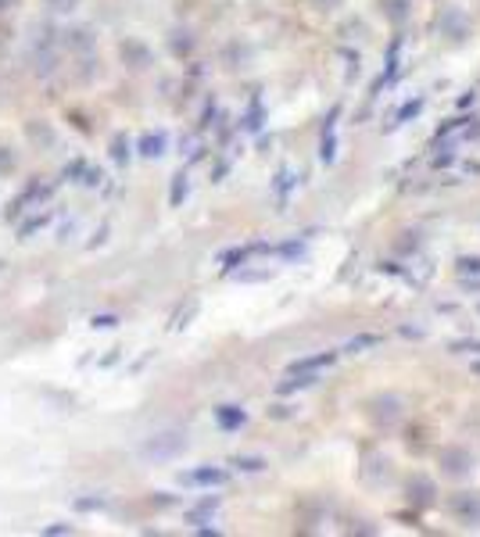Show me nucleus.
Wrapping results in <instances>:
<instances>
[{"instance_id": "f257e3e1", "label": "nucleus", "mask_w": 480, "mask_h": 537, "mask_svg": "<svg viewBox=\"0 0 480 537\" xmlns=\"http://www.w3.org/2000/svg\"><path fill=\"white\" fill-rule=\"evenodd\" d=\"M477 469H480V462L470 444L448 441L438 448V477L448 480V484H466V480L477 477Z\"/></svg>"}, {"instance_id": "f03ea898", "label": "nucleus", "mask_w": 480, "mask_h": 537, "mask_svg": "<svg viewBox=\"0 0 480 537\" xmlns=\"http://www.w3.org/2000/svg\"><path fill=\"white\" fill-rule=\"evenodd\" d=\"M362 412H366V419L377 430H395V427H402L405 416H409V401L398 391H377L362 401Z\"/></svg>"}, {"instance_id": "7ed1b4c3", "label": "nucleus", "mask_w": 480, "mask_h": 537, "mask_svg": "<svg viewBox=\"0 0 480 537\" xmlns=\"http://www.w3.org/2000/svg\"><path fill=\"white\" fill-rule=\"evenodd\" d=\"M402 495H405V505H409L412 512H430L441 505V487L438 480L430 477V473H423V469H412L409 477L402 480Z\"/></svg>"}, {"instance_id": "20e7f679", "label": "nucleus", "mask_w": 480, "mask_h": 537, "mask_svg": "<svg viewBox=\"0 0 480 537\" xmlns=\"http://www.w3.org/2000/svg\"><path fill=\"white\" fill-rule=\"evenodd\" d=\"M448 520L459 523L463 530H480V491L477 487H455L452 495L445 498Z\"/></svg>"}, {"instance_id": "39448f33", "label": "nucleus", "mask_w": 480, "mask_h": 537, "mask_svg": "<svg viewBox=\"0 0 480 537\" xmlns=\"http://www.w3.org/2000/svg\"><path fill=\"white\" fill-rule=\"evenodd\" d=\"M438 36L445 43H452V47H463L473 36V18L459 4H445L438 15Z\"/></svg>"}, {"instance_id": "423d86ee", "label": "nucleus", "mask_w": 480, "mask_h": 537, "mask_svg": "<svg viewBox=\"0 0 480 537\" xmlns=\"http://www.w3.org/2000/svg\"><path fill=\"white\" fill-rule=\"evenodd\" d=\"M183 452H187V434H180V430H165V434L147 437V441L140 444V455L151 462H172V459H180Z\"/></svg>"}, {"instance_id": "0eeeda50", "label": "nucleus", "mask_w": 480, "mask_h": 537, "mask_svg": "<svg viewBox=\"0 0 480 537\" xmlns=\"http://www.w3.org/2000/svg\"><path fill=\"white\" fill-rule=\"evenodd\" d=\"M362 480H366L369 487H384L395 480V459L384 452H366V459H362Z\"/></svg>"}, {"instance_id": "6e6552de", "label": "nucleus", "mask_w": 480, "mask_h": 537, "mask_svg": "<svg viewBox=\"0 0 480 537\" xmlns=\"http://www.w3.org/2000/svg\"><path fill=\"white\" fill-rule=\"evenodd\" d=\"M119 58L129 72H147L155 65V51H151L144 40H137V36H126V40L119 43Z\"/></svg>"}, {"instance_id": "1a4fd4ad", "label": "nucleus", "mask_w": 480, "mask_h": 537, "mask_svg": "<svg viewBox=\"0 0 480 537\" xmlns=\"http://www.w3.org/2000/svg\"><path fill=\"white\" fill-rule=\"evenodd\" d=\"M412 11H416V0H377V15L395 29L412 22Z\"/></svg>"}, {"instance_id": "9d476101", "label": "nucleus", "mask_w": 480, "mask_h": 537, "mask_svg": "<svg viewBox=\"0 0 480 537\" xmlns=\"http://www.w3.org/2000/svg\"><path fill=\"white\" fill-rule=\"evenodd\" d=\"M65 47H69V51H76V54L94 51V47H97V33H94V29H86V26L69 29V33H65Z\"/></svg>"}, {"instance_id": "9b49d317", "label": "nucleus", "mask_w": 480, "mask_h": 537, "mask_svg": "<svg viewBox=\"0 0 480 537\" xmlns=\"http://www.w3.org/2000/svg\"><path fill=\"white\" fill-rule=\"evenodd\" d=\"M194 47H198V40H194V33H190V29H172V33H169V51L176 54V58H190V54H194Z\"/></svg>"}, {"instance_id": "f8f14e48", "label": "nucleus", "mask_w": 480, "mask_h": 537, "mask_svg": "<svg viewBox=\"0 0 480 537\" xmlns=\"http://www.w3.org/2000/svg\"><path fill=\"white\" fill-rule=\"evenodd\" d=\"M26 137L33 140V144H40V147H51L54 144V129L47 126L43 119H36V122H29V126H26Z\"/></svg>"}, {"instance_id": "ddd939ff", "label": "nucleus", "mask_w": 480, "mask_h": 537, "mask_svg": "<svg viewBox=\"0 0 480 537\" xmlns=\"http://www.w3.org/2000/svg\"><path fill=\"white\" fill-rule=\"evenodd\" d=\"M18 172V151L8 144H0V179H8Z\"/></svg>"}, {"instance_id": "4468645a", "label": "nucleus", "mask_w": 480, "mask_h": 537, "mask_svg": "<svg viewBox=\"0 0 480 537\" xmlns=\"http://www.w3.org/2000/svg\"><path fill=\"white\" fill-rule=\"evenodd\" d=\"M187 484H223L226 480V473L223 469H198V473H187Z\"/></svg>"}, {"instance_id": "2eb2a0df", "label": "nucleus", "mask_w": 480, "mask_h": 537, "mask_svg": "<svg viewBox=\"0 0 480 537\" xmlns=\"http://www.w3.org/2000/svg\"><path fill=\"white\" fill-rule=\"evenodd\" d=\"M79 4H83V0H43V8L51 11V15H58V18L72 15V11H76Z\"/></svg>"}, {"instance_id": "dca6fc26", "label": "nucleus", "mask_w": 480, "mask_h": 537, "mask_svg": "<svg viewBox=\"0 0 480 537\" xmlns=\"http://www.w3.org/2000/svg\"><path fill=\"white\" fill-rule=\"evenodd\" d=\"M215 416H219V423H223V427H240V423H244V412L233 409V405H223Z\"/></svg>"}, {"instance_id": "f3484780", "label": "nucleus", "mask_w": 480, "mask_h": 537, "mask_svg": "<svg viewBox=\"0 0 480 537\" xmlns=\"http://www.w3.org/2000/svg\"><path fill=\"white\" fill-rule=\"evenodd\" d=\"M162 147H165L162 133H158V137H144V140H140V154H147V158H158V154H162Z\"/></svg>"}, {"instance_id": "a211bd4d", "label": "nucleus", "mask_w": 480, "mask_h": 537, "mask_svg": "<svg viewBox=\"0 0 480 537\" xmlns=\"http://www.w3.org/2000/svg\"><path fill=\"white\" fill-rule=\"evenodd\" d=\"M312 8H319V11H334V8H341L344 0H309Z\"/></svg>"}, {"instance_id": "6ab92c4d", "label": "nucleus", "mask_w": 480, "mask_h": 537, "mask_svg": "<svg viewBox=\"0 0 480 537\" xmlns=\"http://www.w3.org/2000/svg\"><path fill=\"white\" fill-rule=\"evenodd\" d=\"M115 323H119V319H112V316H97V319H94L97 330H104V326H115Z\"/></svg>"}, {"instance_id": "aec40b11", "label": "nucleus", "mask_w": 480, "mask_h": 537, "mask_svg": "<svg viewBox=\"0 0 480 537\" xmlns=\"http://www.w3.org/2000/svg\"><path fill=\"white\" fill-rule=\"evenodd\" d=\"M43 534H72V527L69 523H58V527H47Z\"/></svg>"}, {"instance_id": "412c9836", "label": "nucleus", "mask_w": 480, "mask_h": 537, "mask_svg": "<svg viewBox=\"0 0 480 537\" xmlns=\"http://www.w3.org/2000/svg\"><path fill=\"white\" fill-rule=\"evenodd\" d=\"M15 4H18V0H0V11H11Z\"/></svg>"}]
</instances>
